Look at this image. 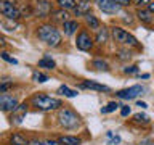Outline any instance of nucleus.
<instances>
[{
	"mask_svg": "<svg viewBox=\"0 0 154 145\" xmlns=\"http://www.w3.org/2000/svg\"><path fill=\"white\" fill-rule=\"evenodd\" d=\"M56 94H58V95H64V97H67V98H74V97H77V90H72V89H69L67 85L63 84V85L58 87Z\"/></svg>",
	"mask_w": 154,
	"mask_h": 145,
	"instance_id": "nucleus-21",
	"label": "nucleus"
},
{
	"mask_svg": "<svg viewBox=\"0 0 154 145\" xmlns=\"http://www.w3.org/2000/svg\"><path fill=\"white\" fill-rule=\"evenodd\" d=\"M18 105H19L18 98L14 95H10V94L0 95V111H3V113H11Z\"/></svg>",
	"mask_w": 154,
	"mask_h": 145,
	"instance_id": "nucleus-9",
	"label": "nucleus"
},
{
	"mask_svg": "<svg viewBox=\"0 0 154 145\" xmlns=\"http://www.w3.org/2000/svg\"><path fill=\"white\" fill-rule=\"evenodd\" d=\"M27 145H43V142H42V140H38V139H32V140H29Z\"/></svg>",
	"mask_w": 154,
	"mask_h": 145,
	"instance_id": "nucleus-37",
	"label": "nucleus"
},
{
	"mask_svg": "<svg viewBox=\"0 0 154 145\" xmlns=\"http://www.w3.org/2000/svg\"><path fill=\"white\" fill-rule=\"evenodd\" d=\"M130 56H132V53H130L128 50H125V48H124V50H120V60H130Z\"/></svg>",
	"mask_w": 154,
	"mask_h": 145,
	"instance_id": "nucleus-32",
	"label": "nucleus"
},
{
	"mask_svg": "<svg viewBox=\"0 0 154 145\" xmlns=\"http://www.w3.org/2000/svg\"><path fill=\"white\" fill-rule=\"evenodd\" d=\"M37 65H38V68H43V69H55V68H56L55 60H53L51 56H48V55H45L43 58H40Z\"/></svg>",
	"mask_w": 154,
	"mask_h": 145,
	"instance_id": "nucleus-20",
	"label": "nucleus"
},
{
	"mask_svg": "<svg viewBox=\"0 0 154 145\" xmlns=\"http://www.w3.org/2000/svg\"><path fill=\"white\" fill-rule=\"evenodd\" d=\"M31 105L38 111H58L63 106V102L47 94H34L31 97Z\"/></svg>",
	"mask_w": 154,
	"mask_h": 145,
	"instance_id": "nucleus-2",
	"label": "nucleus"
},
{
	"mask_svg": "<svg viewBox=\"0 0 154 145\" xmlns=\"http://www.w3.org/2000/svg\"><path fill=\"white\" fill-rule=\"evenodd\" d=\"M14 82L13 81H8V79H0V95L2 94H7L10 89H13Z\"/></svg>",
	"mask_w": 154,
	"mask_h": 145,
	"instance_id": "nucleus-25",
	"label": "nucleus"
},
{
	"mask_svg": "<svg viewBox=\"0 0 154 145\" xmlns=\"http://www.w3.org/2000/svg\"><path fill=\"white\" fill-rule=\"evenodd\" d=\"M95 3L100 11H103L104 14H119L122 10V7L117 5L114 0H95Z\"/></svg>",
	"mask_w": 154,
	"mask_h": 145,
	"instance_id": "nucleus-8",
	"label": "nucleus"
},
{
	"mask_svg": "<svg viewBox=\"0 0 154 145\" xmlns=\"http://www.w3.org/2000/svg\"><path fill=\"white\" fill-rule=\"evenodd\" d=\"M75 2H91V0H75Z\"/></svg>",
	"mask_w": 154,
	"mask_h": 145,
	"instance_id": "nucleus-42",
	"label": "nucleus"
},
{
	"mask_svg": "<svg viewBox=\"0 0 154 145\" xmlns=\"http://www.w3.org/2000/svg\"><path fill=\"white\" fill-rule=\"evenodd\" d=\"M34 10H35V14L38 18H48L53 11V5L48 0H37L34 5Z\"/></svg>",
	"mask_w": 154,
	"mask_h": 145,
	"instance_id": "nucleus-11",
	"label": "nucleus"
},
{
	"mask_svg": "<svg viewBox=\"0 0 154 145\" xmlns=\"http://www.w3.org/2000/svg\"><path fill=\"white\" fill-rule=\"evenodd\" d=\"M90 10H91V2H79L72 11H74V16H85V14L90 13Z\"/></svg>",
	"mask_w": 154,
	"mask_h": 145,
	"instance_id": "nucleus-18",
	"label": "nucleus"
},
{
	"mask_svg": "<svg viewBox=\"0 0 154 145\" xmlns=\"http://www.w3.org/2000/svg\"><path fill=\"white\" fill-rule=\"evenodd\" d=\"M135 72H138V66H137V65L125 66V68H124V74H135Z\"/></svg>",
	"mask_w": 154,
	"mask_h": 145,
	"instance_id": "nucleus-31",
	"label": "nucleus"
},
{
	"mask_svg": "<svg viewBox=\"0 0 154 145\" xmlns=\"http://www.w3.org/2000/svg\"><path fill=\"white\" fill-rule=\"evenodd\" d=\"M137 106H140V108H143V110H144V108H148V105L144 103V102H137Z\"/></svg>",
	"mask_w": 154,
	"mask_h": 145,
	"instance_id": "nucleus-39",
	"label": "nucleus"
},
{
	"mask_svg": "<svg viewBox=\"0 0 154 145\" xmlns=\"http://www.w3.org/2000/svg\"><path fill=\"white\" fill-rule=\"evenodd\" d=\"M91 66H93L95 69H98V71H109V65H108V61L101 60V58H96V60L91 61Z\"/></svg>",
	"mask_w": 154,
	"mask_h": 145,
	"instance_id": "nucleus-24",
	"label": "nucleus"
},
{
	"mask_svg": "<svg viewBox=\"0 0 154 145\" xmlns=\"http://www.w3.org/2000/svg\"><path fill=\"white\" fill-rule=\"evenodd\" d=\"M80 89H90V90H96V92H111V89L104 84H100V82L95 81H82L79 84Z\"/></svg>",
	"mask_w": 154,
	"mask_h": 145,
	"instance_id": "nucleus-13",
	"label": "nucleus"
},
{
	"mask_svg": "<svg viewBox=\"0 0 154 145\" xmlns=\"http://www.w3.org/2000/svg\"><path fill=\"white\" fill-rule=\"evenodd\" d=\"M120 114H122L124 118H125V116H128V114H130V106H127V105H124L122 108H120Z\"/></svg>",
	"mask_w": 154,
	"mask_h": 145,
	"instance_id": "nucleus-35",
	"label": "nucleus"
},
{
	"mask_svg": "<svg viewBox=\"0 0 154 145\" xmlns=\"http://www.w3.org/2000/svg\"><path fill=\"white\" fill-rule=\"evenodd\" d=\"M111 36H112L116 44H119V45H122L125 48H128V47H140L137 37H135L133 34H130L128 31H125V29L120 27V26H114L112 29H111Z\"/></svg>",
	"mask_w": 154,
	"mask_h": 145,
	"instance_id": "nucleus-4",
	"label": "nucleus"
},
{
	"mask_svg": "<svg viewBox=\"0 0 154 145\" xmlns=\"http://www.w3.org/2000/svg\"><path fill=\"white\" fill-rule=\"evenodd\" d=\"M58 123H60L61 127H64L67 130H72V129H77L79 126L82 124V119H80V114L75 113L72 108L69 106H64V108L58 110Z\"/></svg>",
	"mask_w": 154,
	"mask_h": 145,
	"instance_id": "nucleus-3",
	"label": "nucleus"
},
{
	"mask_svg": "<svg viewBox=\"0 0 154 145\" xmlns=\"http://www.w3.org/2000/svg\"><path fill=\"white\" fill-rule=\"evenodd\" d=\"M61 26H63V31H64L66 37L74 36V34H77V32H79V29H80L79 21H75V19H67V21L64 24H61Z\"/></svg>",
	"mask_w": 154,
	"mask_h": 145,
	"instance_id": "nucleus-14",
	"label": "nucleus"
},
{
	"mask_svg": "<svg viewBox=\"0 0 154 145\" xmlns=\"http://www.w3.org/2000/svg\"><path fill=\"white\" fill-rule=\"evenodd\" d=\"M61 145H80L82 143V139L75 137V135H60L58 137Z\"/></svg>",
	"mask_w": 154,
	"mask_h": 145,
	"instance_id": "nucleus-19",
	"label": "nucleus"
},
{
	"mask_svg": "<svg viewBox=\"0 0 154 145\" xmlns=\"http://www.w3.org/2000/svg\"><path fill=\"white\" fill-rule=\"evenodd\" d=\"M149 2H151V0H132V3L137 8H146L149 5Z\"/></svg>",
	"mask_w": 154,
	"mask_h": 145,
	"instance_id": "nucleus-30",
	"label": "nucleus"
},
{
	"mask_svg": "<svg viewBox=\"0 0 154 145\" xmlns=\"http://www.w3.org/2000/svg\"><path fill=\"white\" fill-rule=\"evenodd\" d=\"M117 5H120V7H128V5H132V0H114Z\"/></svg>",
	"mask_w": 154,
	"mask_h": 145,
	"instance_id": "nucleus-34",
	"label": "nucleus"
},
{
	"mask_svg": "<svg viewBox=\"0 0 154 145\" xmlns=\"http://www.w3.org/2000/svg\"><path fill=\"white\" fill-rule=\"evenodd\" d=\"M109 143H120V137H119V135H112V137H109Z\"/></svg>",
	"mask_w": 154,
	"mask_h": 145,
	"instance_id": "nucleus-36",
	"label": "nucleus"
},
{
	"mask_svg": "<svg viewBox=\"0 0 154 145\" xmlns=\"http://www.w3.org/2000/svg\"><path fill=\"white\" fill-rule=\"evenodd\" d=\"M135 14H137L138 21L141 24H146V26H152L154 24V14L148 8H137Z\"/></svg>",
	"mask_w": 154,
	"mask_h": 145,
	"instance_id": "nucleus-12",
	"label": "nucleus"
},
{
	"mask_svg": "<svg viewBox=\"0 0 154 145\" xmlns=\"http://www.w3.org/2000/svg\"><path fill=\"white\" fill-rule=\"evenodd\" d=\"M75 47L82 52L93 50L95 39L90 34V31H87V29H79V32H77V36H75Z\"/></svg>",
	"mask_w": 154,
	"mask_h": 145,
	"instance_id": "nucleus-5",
	"label": "nucleus"
},
{
	"mask_svg": "<svg viewBox=\"0 0 154 145\" xmlns=\"http://www.w3.org/2000/svg\"><path fill=\"white\" fill-rule=\"evenodd\" d=\"M32 81H34V82H40V84H42V82H47V81H48V76L35 69V71L32 72Z\"/></svg>",
	"mask_w": 154,
	"mask_h": 145,
	"instance_id": "nucleus-27",
	"label": "nucleus"
},
{
	"mask_svg": "<svg viewBox=\"0 0 154 145\" xmlns=\"http://www.w3.org/2000/svg\"><path fill=\"white\" fill-rule=\"evenodd\" d=\"M10 145H13V143H10Z\"/></svg>",
	"mask_w": 154,
	"mask_h": 145,
	"instance_id": "nucleus-44",
	"label": "nucleus"
},
{
	"mask_svg": "<svg viewBox=\"0 0 154 145\" xmlns=\"http://www.w3.org/2000/svg\"><path fill=\"white\" fill-rule=\"evenodd\" d=\"M143 92H144L143 85H132V87H127V89L117 90L116 92V97H117V98H122V100H135L137 97L141 95Z\"/></svg>",
	"mask_w": 154,
	"mask_h": 145,
	"instance_id": "nucleus-7",
	"label": "nucleus"
},
{
	"mask_svg": "<svg viewBox=\"0 0 154 145\" xmlns=\"http://www.w3.org/2000/svg\"><path fill=\"white\" fill-rule=\"evenodd\" d=\"M43 145H61L58 139H45L43 140Z\"/></svg>",
	"mask_w": 154,
	"mask_h": 145,
	"instance_id": "nucleus-33",
	"label": "nucleus"
},
{
	"mask_svg": "<svg viewBox=\"0 0 154 145\" xmlns=\"http://www.w3.org/2000/svg\"><path fill=\"white\" fill-rule=\"evenodd\" d=\"M51 19L53 23H60V24H64L67 19H69V11H66V10H53L51 11Z\"/></svg>",
	"mask_w": 154,
	"mask_h": 145,
	"instance_id": "nucleus-16",
	"label": "nucleus"
},
{
	"mask_svg": "<svg viewBox=\"0 0 154 145\" xmlns=\"http://www.w3.org/2000/svg\"><path fill=\"white\" fill-rule=\"evenodd\" d=\"M0 14L7 19L16 21L21 18V10L14 5V2H0Z\"/></svg>",
	"mask_w": 154,
	"mask_h": 145,
	"instance_id": "nucleus-6",
	"label": "nucleus"
},
{
	"mask_svg": "<svg viewBox=\"0 0 154 145\" xmlns=\"http://www.w3.org/2000/svg\"><path fill=\"white\" fill-rule=\"evenodd\" d=\"M0 2H14V0H0Z\"/></svg>",
	"mask_w": 154,
	"mask_h": 145,
	"instance_id": "nucleus-43",
	"label": "nucleus"
},
{
	"mask_svg": "<svg viewBox=\"0 0 154 145\" xmlns=\"http://www.w3.org/2000/svg\"><path fill=\"white\" fill-rule=\"evenodd\" d=\"M37 37H38V40L45 42L47 45L51 47V48L60 47L61 42H63L61 32L58 31V27L51 23H43L40 26H37Z\"/></svg>",
	"mask_w": 154,
	"mask_h": 145,
	"instance_id": "nucleus-1",
	"label": "nucleus"
},
{
	"mask_svg": "<svg viewBox=\"0 0 154 145\" xmlns=\"http://www.w3.org/2000/svg\"><path fill=\"white\" fill-rule=\"evenodd\" d=\"M11 143L13 145H27L29 140L26 139V135H23V134H19V132H14L11 135Z\"/></svg>",
	"mask_w": 154,
	"mask_h": 145,
	"instance_id": "nucleus-23",
	"label": "nucleus"
},
{
	"mask_svg": "<svg viewBox=\"0 0 154 145\" xmlns=\"http://www.w3.org/2000/svg\"><path fill=\"white\" fill-rule=\"evenodd\" d=\"M27 103L24 102V103H19L16 108H14L11 111V116H10V123L14 124V126H19L24 121V118H26V113H27Z\"/></svg>",
	"mask_w": 154,
	"mask_h": 145,
	"instance_id": "nucleus-10",
	"label": "nucleus"
},
{
	"mask_svg": "<svg viewBox=\"0 0 154 145\" xmlns=\"http://www.w3.org/2000/svg\"><path fill=\"white\" fill-rule=\"evenodd\" d=\"M109 29L108 27H100L98 29V31H96V36L93 37L95 39V44H98V45H104V44L106 42H108L109 40Z\"/></svg>",
	"mask_w": 154,
	"mask_h": 145,
	"instance_id": "nucleus-17",
	"label": "nucleus"
},
{
	"mask_svg": "<svg viewBox=\"0 0 154 145\" xmlns=\"http://www.w3.org/2000/svg\"><path fill=\"white\" fill-rule=\"evenodd\" d=\"M56 3L61 10H66V11H72L77 5L75 0H56Z\"/></svg>",
	"mask_w": 154,
	"mask_h": 145,
	"instance_id": "nucleus-22",
	"label": "nucleus"
},
{
	"mask_svg": "<svg viewBox=\"0 0 154 145\" xmlns=\"http://www.w3.org/2000/svg\"><path fill=\"white\" fill-rule=\"evenodd\" d=\"M133 121L137 124H148L149 123V116L144 114V113H137L133 116Z\"/></svg>",
	"mask_w": 154,
	"mask_h": 145,
	"instance_id": "nucleus-28",
	"label": "nucleus"
},
{
	"mask_svg": "<svg viewBox=\"0 0 154 145\" xmlns=\"http://www.w3.org/2000/svg\"><path fill=\"white\" fill-rule=\"evenodd\" d=\"M140 77H141V79H149V74H148V72H144V74H141Z\"/></svg>",
	"mask_w": 154,
	"mask_h": 145,
	"instance_id": "nucleus-41",
	"label": "nucleus"
},
{
	"mask_svg": "<svg viewBox=\"0 0 154 145\" xmlns=\"http://www.w3.org/2000/svg\"><path fill=\"white\" fill-rule=\"evenodd\" d=\"M84 23H85L87 29H91V31H98L101 27V21L98 19V16H95V14H91V13L84 16Z\"/></svg>",
	"mask_w": 154,
	"mask_h": 145,
	"instance_id": "nucleus-15",
	"label": "nucleus"
},
{
	"mask_svg": "<svg viewBox=\"0 0 154 145\" xmlns=\"http://www.w3.org/2000/svg\"><path fill=\"white\" fill-rule=\"evenodd\" d=\"M119 103H117V102H109V103L108 105H106V106H103V108H101V114H106V113H112V111H116V110H117L119 108Z\"/></svg>",
	"mask_w": 154,
	"mask_h": 145,
	"instance_id": "nucleus-26",
	"label": "nucleus"
},
{
	"mask_svg": "<svg viewBox=\"0 0 154 145\" xmlns=\"http://www.w3.org/2000/svg\"><path fill=\"white\" fill-rule=\"evenodd\" d=\"M0 56H2L7 63H10V65H18V60H16V58L10 56V53H7V52H2V53H0Z\"/></svg>",
	"mask_w": 154,
	"mask_h": 145,
	"instance_id": "nucleus-29",
	"label": "nucleus"
},
{
	"mask_svg": "<svg viewBox=\"0 0 154 145\" xmlns=\"http://www.w3.org/2000/svg\"><path fill=\"white\" fill-rule=\"evenodd\" d=\"M5 45H7V42H5V39H3L2 36H0V48H3Z\"/></svg>",
	"mask_w": 154,
	"mask_h": 145,
	"instance_id": "nucleus-40",
	"label": "nucleus"
},
{
	"mask_svg": "<svg viewBox=\"0 0 154 145\" xmlns=\"http://www.w3.org/2000/svg\"><path fill=\"white\" fill-rule=\"evenodd\" d=\"M148 10H149V11H151L152 14H154V0H151V2H149V5H148V7H146Z\"/></svg>",
	"mask_w": 154,
	"mask_h": 145,
	"instance_id": "nucleus-38",
	"label": "nucleus"
}]
</instances>
